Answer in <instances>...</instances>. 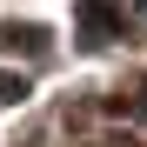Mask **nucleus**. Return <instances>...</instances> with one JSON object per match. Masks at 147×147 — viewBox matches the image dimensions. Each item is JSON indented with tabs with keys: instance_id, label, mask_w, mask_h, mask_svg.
<instances>
[{
	"instance_id": "nucleus-1",
	"label": "nucleus",
	"mask_w": 147,
	"mask_h": 147,
	"mask_svg": "<svg viewBox=\"0 0 147 147\" xmlns=\"http://www.w3.org/2000/svg\"><path fill=\"white\" fill-rule=\"evenodd\" d=\"M27 94V80H13V74H0V100H20Z\"/></svg>"
}]
</instances>
